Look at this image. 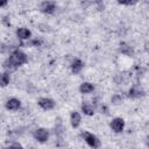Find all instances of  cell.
Listing matches in <instances>:
<instances>
[{
	"instance_id": "4fadbf2b",
	"label": "cell",
	"mask_w": 149,
	"mask_h": 149,
	"mask_svg": "<svg viewBox=\"0 0 149 149\" xmlns=\"http://www.w3.org/2000/svg\"><path fill=\"white\" fill-rule=\"evenodd\" d=\"M81 111H83L84 114H86V115H93V113H94L93 106H92L91 104H88V102H84V104H83Z\"/></svg>"
},
{
	"instance_id": "3957f363",
	"label": "cell",
	"mask_w": 149,
	"mask_h": 149,
	"mask_svg": "<svg viewBox=\"0 0 149 149\" xmlns=\"http://www.w3.org/2000/svg\"><path fill=\"white\" fill-rule=\"evenodd\" d=\"M123 127H125V121H123V119H121V118H115V119H113L112 122H111V128H112L115 133L122 132V130H123Z\"/></svg>"
},
{
	"instance_id": "52a82bcc",
	"label": "cell",
	"mask_w": 149,
	"mask_h": 149,
	"mask_svg": "<svg viewBox=\"0 0 149 149\" xmlns=\"http://www.w3.org/2000/svg\"><path fill=\"white\" fill-rule=\"evenodd\" d=\"M20 100H17V99H15V98H12V99H9L7 102H6V107H7V109H10V111H16V109H19L20 108Z\"/></svg>"
},
{
	"instance_id": "e0dca14e",
	"label": "cell",
	"mask_w": 149,
	"mask_h": 149,
	"mask_svg": "<svg viewBox=\"0 0 149 149\" xmlns=\"http://www.w3.org/2000/svg\"><path fill=\"white\" fill-rule=\"evenodd\" d=\"M8 149H22V148H19V147H9Z\"/></svg>"
},
{
	"instance_id": "8992f818",
	"label": "cell",
	"mask_w": 149,
	"mask_h": 149,
	"mask_svg": "<svg viewBox=\"0 0 149 149\" xmlns=\"http://www.w3.org/2000/svg\"><path fill=\"white\" fill-rule=\"evenodd\" d=\"M56 9V5L51 1H44L41 5V10L44 13H54Z\"/></svg>"
},
{
	"instance_id": "30bf717a",
	"label": "cell",
	"mask_w": 149,
	"mask_h": 149,
	"mask_svg": "<svg viewBox=\"0 0 149 149\" xmlns=\"http://www.w3.org/2000/svg\"><path fill=\"white\" fill-rule=\"evenodd\" d=\"M16 35L20 40H28L30 37V30H28L27 28H20L17 29Z\"/></svg>"
},
{
	"instance_id": "7a4b0ae2",
	"label": "cell",
	"mask_w": 149,
	"mask_h": 149,
	"mask_svg": "<svg viewBox=\"0 0 149 149\" xmlns=\"http://www.w3.org/2000/svg\"><path fill=\"white\" fill-rule=\"evenodd\" d=\"M81 135H83V139L85 140V142H86L90 147H92V148H98V147L100 146V141H99L98 137H97L95 135H93L92 133L84 132Z\"/></svg>"
},
{
	"instance_id": "ba28073f",
	"label": "cell",
	"mask_w": 149,
	"mask_h": 149,
	"mask_svg": "<svg viewBox=\"0 0 149 149\" xmlns=\"http://www.w3.org/2000/svg\"><path fill=\"white\" fill-rule=\"evenodd\" d=\"M93 90H94V86H93L91 83H87V81L81 83L80 86H79V91H80V93H84V94L91 93Z\"/></svg>"
},
{
	"instance_id": "9a60e30c",
	"label": "cell",
	"mask_w": 149,
	"mask_h": 149,
	"mask_svg": "<svg viewBox=\"0 0 149 149\" xmlns=\"http://www.w3.org/2000/svg\"><path fill=\"white\" fill-rule=\"evenodd\" d=\"M121 95H118V94H115V95H113L112 97V102L113 104H120L121 102Z\"/></svg>"
},
{
	"instance_id": "9c48e42d",
	"label": "cell",
	"mask_w": 149,
	"mask_h": 149,
	"mask_svg": "<svg viewBox=\"0 0 149 149\" xmlns=\"http://www.w3.org/2000/svg\"><path fill=\"white\" fill-rule=\"evenodd\" d=\"M70 121H71L72 127H74V128L78 127L79 123H80V121H81L80 114H79L78 112H72V113H71V116H70Z\"/></svg>"
},
{
	"instance_id": "5bb4252c",
	"label": "cell",
	"mask_w": 149,
	"mask_h": 149,
	"mask_svg": "<svg viewBox=\"0 0 149 149\" xmlns=\"http://www.w3.org/2000/svg\"><path fill=\"white\" fill-rule=\"evenodd\" d=\"M9 83V76L8 73H0V86H7Z\"/></svg>"
},
{
	"instance_id": "5b68a950",
	"label": "cell",
	"mask_w": 149,
	"mask_h": 149,
	"mask_svg": "<svg viewBox=\"0 0 149 149\" xmlns=\"http://www.w3.org/2000/svg\"><path fill=\"white\" fill-rule=\"evenodd\" d=\"M34 136H35V139H36L37 141H40V142H45V141L48 140V137H49V133H48V130L44 129V128H38V129L35 130Z\"/></svg>"
},
{
	"instance_id": "7c38bea8",
	"label": "cell",
	"mask_w": 149,
	"mask_h": 149,
	"mask_svg": "<svg viewBox=\"0 0 149 149\" xmlns=\"http://www.w3.org/2000/svg\"><path fill=\"white\" fill-rule=\"evenodd\" d=\"M142 90L139 87V86H133L130 90H129V97L130 98H140L142 95Z\"/></svg>"
},
{
	"instance_id": "6da1fadb",
	"label": "cell",
	"mask_w": 149,
	"mask_h": 149,
	"mask_svg": "<svg viewBox=\"0 0 149 149\" xmlns=\"http://www.w3.org/2000/svg\"><path fill=\"white\" fill-rule=\"evenodd\" d=\"M27 61H28V57H27V55L24 52H22L20 50H15L10 55V57L5 62V68H7V69H15L19 65L24 64Z\"/></svg>"
},
{
	"instance_id": "2e32d148",
	"label": "cell",
	"mask_w": 149,
	"mask_h": 149,
	"mask_svg": "<svg viewBox=\"0 0 149 149\" xmlns=\"http://www.w3.org/2000/svg\"><path fill=\"white\" fill-rule=\"evenodd\" d=\"M7 2L6 1H0V7H2V6H5Z\"/></svg>"
},
{
	"instance_id": "277c9868",
	"label": "cell",
	"mask_w": 149,
	"mask_h": 149,
	"mask_svg": "<svg viewBox=\"0 0 149 149\" xmlns=\"http://www.w3.org/2000/svg\"><path fill=\"white\" fill-rule=\"evenodd\" d=\"M38 106L45 111H49V109H52L55 107V101L52 99H49V98H41L38 100Z\"/></svg>"
},
{
	"instance_id": "8fae6325",
	"label": "cell",
	"mask_w": 149,
	"mask_h": 149,
	"mask_svg": "<svg viewBox=\"0 0 149 149\" xmlns=\"http://www.w3.org/2000/svg\"><path fill=\"white\" fill-rule=\"evenodd\" d=\"M83 66H84V64H83V62H81L80 59H74V61L72 62V64H71L72 72H73V73H79V72L81 71Z\"/></svg>"
}]
</instances>
